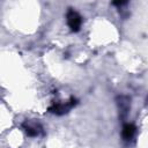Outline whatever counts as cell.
I'll use <instances>...</instances> for the list:
<instances>
[{"mask_svg": "<svg viewBox=\"0 0 148 148\" xmlns=\"http://www.w3.org/2000/svg\"><path fill=\"white\" fill-rule=\"evenodd\" d=\"M75 104H76V99L73 98V97H71V98H69L68 101H66V102H60V103H54V104H52V105L49 108V110H50V112H52V113H54V114L61 116V114L67 113Z\"/></svg>", "mask_w": 148, "mask_h": 148, "instance_id": "1", "label": "cell"}, {"mask_svg": "<svg viewBox=\"0 0 148 148\" xmlns=\"http://www.w3.org/2000/svg\"><path fill=\"white\" fill-rule=\"evenodd\" d=\"M135 132H136V128L133 124L131 123H127V124H124L123 126V130H121V138L125 142H130L134 135H135Z\"/></svg>", "mask_w": 148, "mask_h": 148, "instance_id": "4", "label": "cell"}, {"mask_svg": "<svg viewBox=\"0 0 148 148\" xmlns=\"http://www.w3.org/2000/svg\"><path fill=\"white\" fill-rule=\"evenodd\" d=\"M124 98H125V97H120V98H119V102H118L119 110H120L121 113H126V112L128 111V106H130V102H128V99L125 102Z\"/></svg>", "mask_w": 148, "mask_h": 148, "instance_id": "5", "label": "cell"}, {"mask_svg": "<svg viewBox=\"0 0 148 148\" xmlns=\"http://www.w3.org/2000/svg\"><path fill=\"white\" fill-rule=\"evenodd\" d=\"M66 21H67V24L71 29V31L73 32H77L82 25V17L81 15L74 10V9H69L66 14Z\"/></svg>", "mask_w": 148, "mask_h": 148, "instance_id": "2", "label": "cell"}, {"mask_svg": "<svg viewBox=\"0 0 148 148\" xmlns=\"http://www.w3.org/2000/svg\"><path fill=\"white\" fill-rule=\"evenodd\" d=\"M23 130L24 132L29 135V136H38L42 132H43V128L42 126L36 123V121H31V120H27L23 123Z\"/></svg>", "mask_w": 148, "mask_h": 148, "instance_id": "3", "label": "cell"}]
</instances>
